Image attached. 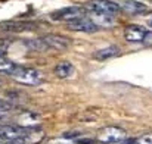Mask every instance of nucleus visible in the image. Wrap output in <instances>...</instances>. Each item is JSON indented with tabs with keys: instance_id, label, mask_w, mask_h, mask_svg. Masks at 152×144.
<instances>
[{
	"instance_id": "obj_1",
	"label": "nucleus",
	"mask_w": 152,
	"mask_h": 144,
	"mask_svg": "<svg viewBox=\"0 0 152 144\" xmlns=\"http://www.w3.org/2000/svg\"><path fill=\"white\" fill-rule=\"evenodd\" d=\"M12 78L24 85H37L43 81V74L36 69V68H28V66H21L16 65L15 69L10 72Z\"/></svg>"
},
{
	"instance_id": "obj_2",
	"label": "nucleus",
	"mask_w": 152,
	"mask_h": 144,
	"mask_svg": "<svg viewBox=\"0 0 152 144\" xmlns=\"http://www.w3.org/2000/svg\"><path fill=\"white\" fill-rule=\"evenodd\" d=\"M84 10L90 13H102V15H117L121 9L117 1L112 0H89L84 4Z\"/></svg>"
},
{
	"instance_id": "obj_3",
	"label": "nucleus",
	"mask_w": 152,
	"mask_h": 144,
	"mask_svg": "<svg viewBox=\"0 0 152 144\" xmlns=\"http://www.w3.org/2000/svg\"><path fill=\"white\" fill-rule=\"evenodd\" d=\"M127 138V134L120 127H106L99 131L98 140L103 144H117Z\"/></svg>"
},
{
	"instance_id": "obj_4",
	"label": "nucleus",
	"mask_w": 152,
	"mask_h": 144,
	"mask_svg": "<svg viewBox=\"0 0 152 144\" xmlns=\"http://www.w3.org/2000/svg\"><path fill=\"white\" fill-rule=\"evenodd\" d=\"M36 28V24L33 21H24V19H9L0 22V33H24Z\"/></svg>"
},
{
	"instance_id": "obj_5",
	"label": "nucleus",
	"mask_w": 152,
	"mask_h": 144,
	"mask_svg": "<svg viewBox=\"0 0 152 144\" xmlns=\"http://www.w3.org/2000/svg\"><path fill=\"white\" fill-rule=\"evenodd\" d=\"M86 13L84 7L81 6H69V7H62L59 10H55L52 12L50 16L56 21H65V22H69V21H74V19H78V18H83Z\"/></svg>"
},
{
	"instance_id": "obj_6",
	"label": "nucleus",
	"mask_w": 152,
	"mask_h": 144,
	"mask_svg": "<svg viewBox=\"0 0 152 144\" xmlns=\"http://www.w3.org/2000/svg\"><path fill=\"white\" fill-rule=\"evenodd\" d=\"M45 50H49V48H55V50H65L66 47H69V43L71 40L64 37V35H59V34H46L43 37H40Z\"/></svg>"
},
{
	"instance_id": "obj_7",
	"label": "nucleus",
	"mask_w": 152,
	"mask_h": 144,
	"mask_svg": "<svg viewBox=\"0 0 152 144\" xmlns=\"http://www.w3.org/2000/svg\"><path fill=\"white\" fill-rule=\"evenodd\" d=\"M66 28L77 33H96L98 31L96 25L90 21V18H86V16L66 22Z\"/></svg>"
},
{
	"instance_id": "obj_8",
	"label": "nucleus",
	"mask_w": 152,
	"mask_h": 144,
	"mask_svg": "<svg viewBox=\"0 0 152 144\" xmlns=\"http://www.w3.org/2000/svg\"><path fill=\"white\" fill-rule=\"evenodd\" d=\"M145 34H146L145 27L137 25V24H132L124 28V38L130 43H142Z\"/></svg>"
},
{
	"instance_id": "obj_9",
	"label": "nucleus",
	"mask_w": 152,
	"mask_h": 144,
	"mask_svg": "<svg viewBox=\"0 0 152 144\" xmlns=\"http://www.w3.org/2000/svg\"><path fill=\"white\" fill-rule=\"evenodd\" d=\"M117 3H118L120 9H124L126 12L133 13V15H140V13L146 12V6L137 0H120Z\"/></svg>"
},
{
	"instance_id": "obj_10",
	"label": "nucleus",
	"mask_w": 152,
	"mask_h": 144,
	"mask_svg": "<svg viewBox=\"0 0 152 144\" xmlns=\"http://www.w3.org/2000/svg\"><path fill=\"white\" fill-rule=\"evenodd\" d=\"M120 53H121L120 47H117V46H108V47L95 51V53H93V59H96V60H108V59H111V57L118 56Z\"/></svg>"
},
{
	"instance_id": "obj_11",
	"label": "nucleus",
	"mask_w": 152,
	"mask_h": 144,
	"mask_svg": "<svg viewBox=\"0 0 152 144\" xmlns=\"http://www.w3.org/2000/svg\"><path fill=\"white\" fill-rule=\"evenodd\" d=\"M90 21L96 25V28H108L115 25V21L112 19V16L109 15H102V13H90Z\"/></svg>"
},
{
	"instance_id": "obj_12",
	"label": "nucleus",
	"mask_w": 152,
	"mask_h": 144,
	"mask_svg": "<svg viewBox=\"0 0 152 144\" xmlns=\"http://www.w3.org/2000/svg\"><path fill=\"white\" fill-rule=\"evenodd\" d=\"M74 71V66L71 62L68 60H64V62H59L56 66H55V74L59 77V78H68Z\"/></svg>"
},
{
	"instance_id": "obj_13",
	"label": "nucleus",
	"mask_w": 152,
	"mask_h": 144,
	"mask_svg": "<svg viewBox=\"0 0 152 144\" xmlns=\"http://www.w3.org/2000/svg\"><path fill=\"white\" fill-rule=\"evenodd\" d=\"M15 63L12 62V60H9L7 57H3V56H0V72H7V74H10L13 69H15Z\"/></svg>"
},
{
	"instance_id": "obj_14",
	"label": "nucleus",
	"mask_w": 152,
	"mask_h": 144,
	"mask_svg": "<svg viewBox=\"0 0 152 144\" xmlns=\"http://www.w3.org/2000/svg\"><path fill=\"white\" fill-rule=\"evenodd\" d=\"M129 144H152V132L143 134L140 137H136V138L130 140Z\"/></svg>"
},
{
	"instance_id": "obj_15",
	"label": "nucleus",
	"mask_w": 152,
	"mask_h": 144,
	"mask_svg": "<svg viewBox=\"0 0 152 144\" xmlns=\"http://www.w3.org/2000/svg\"><path fill=\"white\" fill-rule=\"evenodd\" d=\"M10 46V41L6 40V38H0V56H3V53L9 48Z\"/></svg>"
},
{
	"instance_id": "obj_16",
	"label": "nucleus",
	"mask_w": 152,
	"mask_h": 144,
	"mask_svg": "<svg viewBox=\"0 0 152 144\" xmlns=\"http://www.w3.org/2000/svg\"><path fill=\"white\" fill-rule=\"evenodd\" d=\"M142 43H145V44H152V31H146V34H145Z\"/></svg>"
},
{
	"instance_id": "obj_17",
	"label": "nucleus",
	"mask_w": 152,
	"mask_h": 144,
	"mask_svg": "<svg viewBox=\"0 0 152 144\" xmlns=\"http://www.w3.org/2000/svg\"><path fill=\"white\" fill-rule=\"evenodd\" d=\"M148 21H149V25H151V27H152V13H151V15H149V19H148Z\"/></svg>"
}]
</instances>
